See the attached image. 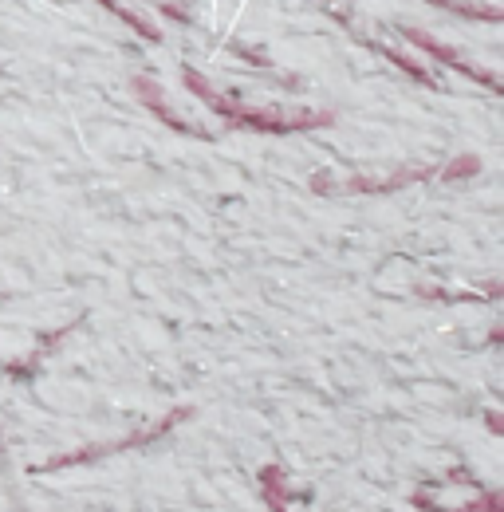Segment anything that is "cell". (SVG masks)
<instances>
[{
	"label": "cell",
	"instance_id": "6",
	"mask_svg": "<svg viewBox=\"0 0 504 512\" xmlns=\"http://www.w3.org/2000/svg\"><path fill=\"white\" fill-rule=\"evenodd\" d=\"M260 489H264L268 512H284V501H288V493H284V473H280V465H268V469L260 473Z\"/></svg>",
	"mask_w": 504,
	"mask_h": 512
},
{
	"label": "cell",
	"instance_id": "1",
	"mask_svg": "<svg viewBox=\"0 0 504 512\" xmlns=\"http://www.w3.org/2000/svg\"><path fill=\"white\" fill-rule=\"evenodd\" d=\"M182 83H186L205 107H213L221 119H229L233 127L260 130V134H292V130H315V127H331V123H335L331 111H296V115H284V111H249V107H241L237 99L217 95V91L209 87V79L197 75V71H189V67L182 71Z\"/></svg>",
	"mask_w": 504,
	"mask_h": 512
},
{
	"label": "cell",
	"instance_id": "3",
	"mask_svg": "<svg viewBox=\"0 0 504 512\" xmlns=\"http://www.w3.org/2000/svg\"><path fill=\"white\" fill-rule=\"evenodd\" d=\"M410 44H418L422 52H430L434 60H441V64H449L453 71H461V75H469L473 83H481V87H489V91H501V79L493 75V71H485V67H477V64H469L465 56H457L453 48H445V44H438L434 36H426V32H418V28H406L402 32Z\"/></svg>",
	"mask_w": 504,
	"mask_h": 512
},
{
	"label": "cell",
	"instance_id": "10",
	"mask_svg": "<svg viewBox=\"0 0 504 512\" xmlns=\"http://www.w3.org/2000/svg\"><path fill=\"white\" fill-rule=\"evenodd\" d=\"M477 170H481V162H477L473 154H461L457 162H449L445 170H438V178L441 182H457V178H473Z\"/></svg>",
	"mask_w": 504,
	"mask_h": 512
},
{
	"label": "cell",
	"instance_id": "7",
	"mask_svg": "<svg viewBox=\"0 0 504 512\" xmlns=\"http://www.w3.org/2000/svg\"><path fill=\"white\" fill-rule=\"evenodd\" d=\"M99 4H103L107 12H115V16L123 20V24H130V28H134V32L142 36V40H150V44H154V40H162V32H158V28L150 24V20H142V16H134V12H130L126 4H119V0H99Z\"/></svg>",
	"mask_w": 504,
	"mask_h": 512
},
{
	"label": "cell",
	"instance_id": "11",
	"mask_svg": "<svg viewBox=\"0 0 504 512\" xmlns=\"http://www.w3.org/2000/svg\"><path fill=\"white\" fill-rule=\"evenodd\" d=\"M422 509H430V512H501V497L497 493H485L477 505H469V509H441V505H430V501H422V497H414Z\"/></svg>",
	"mask_w": 504,
	"mask_h": 512
},
{
	"label": "cell",
	"instance_id": "2",
	"mask_svg": "<svg viewBox=\"0 0 504 512\" xmlns=\"http://www.w3.org/2000/svg\"><path fill=\"white\" fill-rule=\"evenodd\" d=\"M189 418V406H178V410H170L158 426H150V430H142V434H134V438H123V442H111V446H87V449H75V453H63V457H52L44 469H67V465H83V461H95V457H107V453H119V449H134V446H146V442H154V438H162L166 430H174L178 422H186Z\"/></svg>",
	"mask_w": 504,
	"mask_h": 512
},
{
	"label": "cell",
	"instance_id": "9",
	"mask_svg": "<svg viewBox=\"0 0 504 512\" xmlns=\"http://www.w3.org/2000/svg\"><path fill=\"white\" fill-rule=\"evenodd\" d=\"M378 52H382V56H386L390 64H398V67H402V71H406L410 79H418L422 87H434V75H430V71H426V67H422V64H414L410 56H402V52H394V48H378Z\"/></svg>",
	"mask_w": 504,
	"mask_h": 512
},
{
	"label": "cell",
	"instance_id": "8",
	"mask_svg": "<svg viewBox=\"0 0 504 512\" xmlns=\"http://www.w3.org/2000/svg\"><path fill=\"white\" fill-rule=\"evenodd\" d=\"M430 4H438V8H449V12H457V16L489 20V24H497V20L504 16L501 8H489V4H461V0H430Z\"/></svg>",
	"mask_w": 504,
	"mask_h": 512
},
{
	"label": "cell",
	"instance_id": "5",
	"mask_svg": "<svg viewBox=\"0 0 504 512\" xmlns=\"http://www.w3.org/2000/svg\"><path fill=\"white\" fill-rule=\"evenodd\" d=\"M134 91H138V99H142V103H146V107H150V111H154V115H158L166 127L182 130V134H197V138H205V130H197V127H189V123H182V119H178V115L166 107V99H162V91H158V83H154V79L138 75V79H134Z\"/></svg>",
	"mask_w": 504,
	"mask_h": 512
},
{
	"label": "cell",
	"instance_id": "4",
	"mask_svg": "<svg viewBox=\"0 0 504 512\" xmlns=\"http://www.w3.org/2000/svg\"><path fill=\"white\" fill-rule=\"evenodd\" d=\"M441 166H422V170H398L394 178H351V182H343V190L347 193H390V190H402V186H414V182H426V178H438Z\"/></svg>",
	"mask_w": 504,
	"mask_h": 512
}]
</instances>
